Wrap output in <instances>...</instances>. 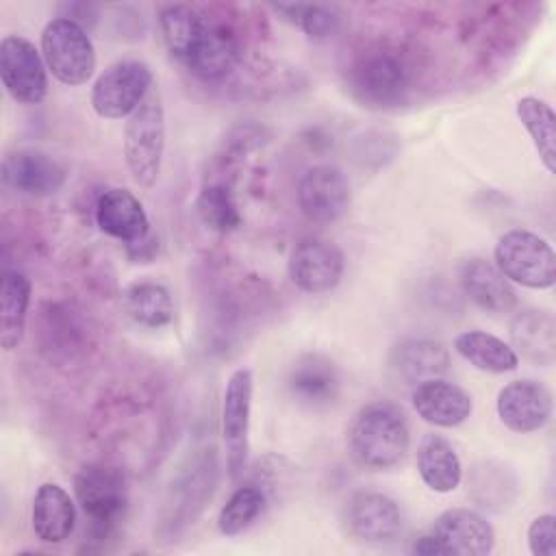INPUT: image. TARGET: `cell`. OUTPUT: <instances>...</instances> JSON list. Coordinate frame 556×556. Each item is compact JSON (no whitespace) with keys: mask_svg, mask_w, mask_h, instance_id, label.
<instances>
[{"mask_svg":"<svg viewBox=\"0 0 556 556\" xmlns=\"http://www.w3.org/2000/svg\"><path fill=\"white\" fill-rule=\"evenodd\" d=\"M352 460L369 471L395 467L408 452L410 432L404 413L391 402L361 406L345 432Z\"/></svg>","mask_w":556,"mask_h":556,"instance_id":"cell-1","label":"cell"},{"mask_svg":"<svg viewBox=\"0 0 556 556\" xmlns=\"http://www.w3.org/2000/svg\"><path fill=\"white\" fill-rule=\"evenodd\" d=\"M74 493L89 521L87 536L91 541L111 539L128 504L124 471L109 463H87L74 476Z\"/></svg>","mask_w":556,"mask_h":556,"instance_id":"cell-2","label":"cell"},{"mask_svg":"<svg viewBox=\"0 0 556 556\" xmlns=\"http://www.w3.org/2000/svg\"><path fill=\"white\" fill-rule=\"evenodd\" d=\"M352 96L365 106L389 109L406 100L410 70L402 54L387 48H371L356 56L348 70Z\"/></svg>","mask_w":556,"mask_h":556,"instance_id":"cell-3","label":"cell"},{"mask_svg":"<svg viewBox=\"0 0 556 556\" xmlns=\"http://www.w3.org/2000/svg\"><path fill=\"white\" fill-rule=\"evenodd\" d=\"M165 152V111L159 93L150 96L126 117L124 161L139 187H152L161 174Z\"/></svg>","mask_w":556,"mask_h":556,"instance_id":"cell-4","label":"cell"},{"mask_svg":"<svg viewBox=\"0 0 556 556\" xmlns=\"http://www.w3.org/2000/svg\"><path fill=\"white\" fill-rule=\"evenodd\" d=\"M493 263L510 282L528 289H549L556 282L554 248L532 230H506L495 243Z\"/></svg>","mask_w":556,"mask_h":556,"instance_id":"cell-5","label":"cell"},{"mask_svg":"<svg viewBox=\"0 0 556 556\" xmlns=\"http://www.w3.org/2000/svg\"><path fill=\"white\" fill-rule=\"evenodd\" d=\"M41 56L52 76L70 87L85 85L96 70L93 41L87 30L70 17H54L43 26Z\"/></svg>","mask_w":556,"mask_h":556,"instance_id":"cell-6","label":"cell"},{"mask_svg":"<svg viewBox=\"0 0 556 556\" xmlns=\"http://www.w3.org/2000/svg\"><path fill=\"white\" fill-rule=\"evenodd\" d=\"M152 70L139 59L109 65L91 87V106L104 119L130 117L150 96Z\"/></svg>","mask_w":556,"mask_h":556,"instance_id":"cell-7","label":"cell"},{"mask_svg":"<svg viewBox=\"0 0 556 556\" xmlns=\"http://www.w3.org/2000/svg\"><path fill=\"white\" fill-rule=\"evenodd\" d=\"M252 393V371L248 367L235 369L226 380L222 397V439L226 450V469L232 480H239L248 465Z\"/></svg>","mask_w":556,"mask_h":556,"instance_id":"cell-8","label":"cell"},{"mask_svg":"<svg viewBox=\"0 0 556 556\" xmlns=\"http://www.w3.org/2000/svg\"><path fill=\"white\" fill-rule=\"evenodd\" d=\"M46 61L37 46L22 35L0 41V78L7 93L20 104H39L48 93Z\"/></svg>","mask_w":556,"mask_h":556,"instance_id":"cell-9","label":"cell"},{"mask_svg":"<svg viewBox=\"0 0 556 556\" xmlns=\"http://www.w3.org/2000/svg\"><path fill=\"white\" fill-rule=\"evenodd\" d=\"M298 206L315 224H332L352 202L348 176L334 165H313L298 180Z\"/></svg>","mask_w":556,"mask_h":556,"instance_id":"cell-10","label":"cell"},{"mask_svg":"<svg viewBox=\"0 0 556 556\" xmlns=\"http://www.w3.org/2000/svg\"><path fill=\"white\" fill-rule=\"evenodd\" d=\"M343 252L319 237L298 241L287 263L291 282L304 293H326L334 289L343 278Z\"/></svg>","mask_w":556,"mask_h":556,"instance_id":"cell-11","label":"cell"},{"mask_svg":"<svg viewBox=\"0 0 556 556\" xmlns=\"http://www.w3.org/2000/svg\"><path fill=\"white\" fill-rule=\"evenodd\" d=\"M497 417L510 430L528 434L541 430L554 410L552 391L532 378H519L504 384L497 393Z\"/></svg>","mask_w":556,"mask_h":556,"instance_id":"cell-12","label":"cell"},{"mask_svg":"<svg viewBox=\"0 0 556 556\" xmlns=\"http://www.w3.org/2000/svg\"><path fill=\"white\" fill-rule=\"evenodd\" d=\"M241 61V41L232 26L224 22H206L202 35L185 59L187 67L204 83L228 78Z\"/></svg>","mask_w":556,"mask_h":556,"instance_id":"cell-13","label":"cell"},{"mask_svg":"<svg viewBox=\"0 0 556 556\" xmlns=\"http://www.w3.org/2000/svg\"><path fill=\"white\" fill-rule=\"evenodd\" d=\"M2 180L7 187L20 193L46 198L56 193L65 185L67 169L54 156L41 150L22 148L4 156Z\"/></svg>","mask_w":556,"mask_h":556,"instance_id":"cell-14","label":"cell"},{"mask_svg":"<svg viewBox=\"0 0 556 556\" xmlns=\"http://www.w3.org/2000/svg\"><path fill=\"white\" fill-rule=\"evenodd\" d=\"M345 523L358 541L387 543L402 530V510L384 493L358 491L345 504Z\"/></svg>","mask_w":556,"mask_h":556,"instance_id":"cell-15","label":"cell"},{"mask_svg":"<svg viewBox=\"0 0 556 556\" xmlns=\"http://www.w3.org/2000/svg\"><path fill=\"white\" fill-rule=\"evenodd\" d=\"M445 545L447 556H486L495 547L493 526L471 508H447L432 530Z\"/></svg>","mask_w":556,"mask_h":556,"instance_id":"cell-16","label":"cell"},{"mask_svg":"<svg viewBox=\"0 0 556 556\" xmlns=\"http://www.w3.org/2000/svg\"><path fill=\"white\" fill-rule=\"evenodd\" d=\"M410 404L426 424L439 428H456L465 424L473 410L471 395L445 378H432L415 384Z\"/></svg>","mask_w":556,"mask_h":556,"instance_id":"cell-17","label":"cell"},{"mask_svg":"<svg viewBox=\"0 0 556 556\" xmlns=\"http://www.w3.org/2000/svg\"><path fill=\"white\" fill-rule=\"evenodd\" d=\"M287 387L300 404L326 408L339 397L341 371L337 363L324 354H304L291 365Z\"/></svg>","mask_w":556,"mask_h":556,"instance_id":"cell-18","label":"cell"},{"mask_svg":"<svg viewBox=\"0 0 556 556\" xmlns=\"http://www.w3.org/2000/svg\"><path fill=\"white\" fill-rule=\"evenodd\" d=\"M96 224L104 235L119 239L126 245L150 235V219L141 200L124 187H111L98 198Z\"/></svg>","mask_w":556,"mask_h":556,"instance_id":"cell-19","label":"cell"},{"mask_svg":"<svg viewBox=\"0 0 556 556\" xmlns=\"http://www.w3.org/2000/svg\"><path fill=\"white\" fill-rule=\"evenodd\" d=\"M458 282L465 295L486 313H508L517 304L510 280L493 261L480 256L467 258L458 269Z\"/></svg>","mask_w":556,"mask_h":556,"instance_id":"cell-20","label":"cell"},{"mask_svg":"<svg viewBox=\"0 0 556 556\" xmlns=\"http://www.w3.org/2000/svg\"><path fill=\"white\" fill-rule=\"evenodd\" d=\"M30 523L39 541L63 543L76 526L74 500L56 482H43L33 497Z\"/></svg>","mask_w":556,"mask_h":556,"instance_id":"cell-21","label":"cell"},{"mask_svg":"<svg viewBox=\"0 0 556 556\" xmlns=\"http://www.w3.org/2000/svg\"><path fill=\"white\" fill-rule=\"evenodd\" d=\"M513 350L534 365L549 367L556 358V321L549 311H519L508 326Z\"/></svg>","mask_w":556,"mask_h":556,"instance_id":"cell-22","label":"cell"},{"mask_svg":"<svg viewBox=\"0 0 556 556\" xmlns=\"http://www.w3.org/2000/svg\"><path fill=\"white\" fill-rule=\"evenodd\" d=\"M215 454H202L193 460L189 469L182 471L178 482L174 484V500H172V515L167 519L169 528L176 530L180 526L193 523L195 515L202 510L204 502L213 495L215 484Z\"/></svg>","mask_w":556,"mask_h":556,"instance_id":"cell-23","label":"cell"},{"mask_svg":"<svg viewBox=\"0 0 556 556\" xmlns=\"http://www.w3.org/2000/svg\"><path fill=\"white\" fill-rule=\"evenodd\" d=\"M41 352L56 363L72 361L85 348V326L63 304H43L37 324Z\"/></svg>","mask_w":556,"mask_h":556,"instance_id":"cell-24","label":"cell"},{"mask_svg":"<svg viewBox=\"0 0 556 556\" xmlns=\"http://www.w3.org/2000/svg\"><path fill=\"white\" fill-rule=\"evenodd\" d=\"M391 367L397 378L415 387L432 378H443L450 367V354L439 341L404 339L393 348Z\"/></svg>","mask_w":556,"mask_h":556,"instance_id":"cell-25","label":"cell"},{"mask_svg":"<svg viewBox=\"0 0 556 556\" xmlns=\"http://www.w3.org/2000/svg\"><path fill=\"white\" fill-rule=\"evenodd\" d=\"M30 278L20 269H4L0 278V345L15 350L26 330L30 304Z\"/></svg>","mask_w":556,"mask_h":556,"instance_id":"cell-26","label":"cell"},{"mask_svg":"<svg viewBox=\"0 0 556 556\" xmlns=\"http://www.w3.org/2000/svg\"><path fill=\"white\" fill-rule=\"evenodd\" d=\"M417 471L434 493H450L463 480V465L454 445L441 434H426L417 447Z\"/></svg>","mask_w":556,"mask_h":556,"instance_id":"cell-27","label":"cell"},{"mask_svg":"<svg viewBox=\"0 0 556 556\" xmlns=\"http://www.w3.org/2000/svg\"><path fill=\"white\" fill-rule=\"evenodd\" d=\"M454 352L486 374H508L519 367V354L500 337L484 330H465L454 339Z\"/></svg>","mask_w":556,"mask_h":556,"instance_id":"cell-28","label":"cell"},{"mask_svg":"<svg viewBox=\"0 0 556 556\" xmlns=\"http://www.w3.org/2000/svg\"><path fill=\"white\" fill-rule=\"evenodd\" d=\"M126 315L143 328H163L174 321V300L167 287L152 280H137L122 291Z\"/></svg>","mask_w":556,"mask_h":556,"instance_id":"cell-29","label":"cell"},{"mask_svg":"<svg viewBox=\"0 0 556 556\" xmlns=\"http://www.w3.org/2000/svg\"><path fill=\"white\" fill-rule=\"evenodd\" d=\"M515 113L521 126L528 130L543 167L549 174H554L556 172V115L552 106L536 96H523L517 102Z\"/></svg>","mask_w":556,"mask_h":556,"instance_id":"cell-30","label":"cell"},{"mask_svg":"<svg viewBox=\"0 0 556 556\" xmlns=\"http://www.w3.org/2000/svg\"><path fill=\"white\" fill-rule=\"evenodd\" d=\"M206 20L189 4H165L159 9V26L165 46L174 56L185 61L204 30Z\"/></svg>","mask_w":556,"mask_h":556,"instance_id":"cell-31","label":"cell"},{"mask_svg":"<svg viewBox=\"0 0 556 556\" xmlns=\"http://www.w3.org/2000/svg\"><path fill=\"white\" fill-rule=\"evenodd\" d=\"M195 213L208 230L219 235L237 230L243 222L237 200L226 182L204 185L195 198Z\"/></svg>","mask_w":556,"mask_h":556,"instance_id":"cell-32","label":"cell"},{"mask_svg":"<svg viewBox=\"0 0 556 556\" xmlns=\"http://www.w3.org/2000/svg\"><path fill=\"white\" fill-rule=\"evenodd\" d=\"M469 491H471L473 502L480 508L502 510L515 497V491H517L515 473L508 467H504L502 463L486 460L480 467H476L471 482H469Z\"/></svg>","mask_w":556,"mask_h":556,"instance_id":"cell-33","label":"cell"},{"mask_svg":"<svg viewBox=\"0 0 556 556\" xmlns=\"http://www.w3.org/2000/svg\"><path fill=\"white\" fill-rule=\"evenodd\" d=\"M265 491L256 484H243L232 491L217 515V528L226 536H237L245 532L265 508Z\"/></svg>","mask_w":556,"mask_h":556,"instance_id":"cell-34","label":"cell"},{"mask_svg":"<svg viewBox=\"0 0 556 556\" xmlns=\"http://www.w3.org/2000/svg\"><path fill=\"white\" fill-rule=\"evenodd\" d=\"M274 11L306 33L311 39L332 37L341 22L339 13L326 4H274Z\"/></svg>","mask_w":556,"mask_h":556,"instance_id":"cell-35","label":"cell"},{"mask_svg":"<svg viewBox=\"0 0 556 556\" xmlns=\"http://www.w3.org/2000/svg\"><path fill=\"white\" fill-rule=\"evenodd\" d=\"M528 547L534 556H556V517L539 515L528 526Z\"/></svg>","mask_w":556,"mask_h":556,"instance_id":"cell-36","label":"cell"},{"mask_svg":"<svg viewBox=\"0 0 556 556\" xmlns=\"http://www.w3.org/2000/svg\"><path fill=\"white\" fill-rule=\"evenodd\" d=\"M413 554H421V556H447V549L445 545L439 541V536L434 532H428V534H421L413 547H410Z\"/></svg>","mask_w":556,"mask_h":556,"instance_id":"cell-37","label":"cell"}]
</instances>
